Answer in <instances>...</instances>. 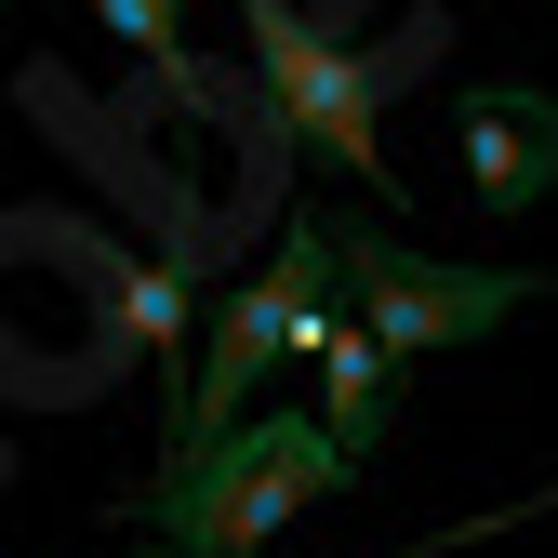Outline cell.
Listing matches in <instances>:
<instances>
[{
    "label": "cell",
    "instance_id": "52a82bcc",
    "mask_svg": "<svg viewBox=\"0 0 558 558\" xmlns=\"http://www.w3.org/2000/svg\"><path fill=\"white\" fill-rule=\"evenodd\" d=\"M81 14H94L107 40H133V66H147V81H160L173 107H214V94H227L214 66L186 53V0H81Z\"/></svg>",
    "mask_w": 558,
    "mask_h": 558
},
{
    "label": "cell",
    "instance_id": "6da1fadb",
    "mask_svg": "<svg viewBox=\"0 0 558 558\" xmlns=\"http://www.w3.org/2000/svg\"><path fill=\"white\" fill-rule=\"evenodd\" d=\"M332 478H360V465L332 452L319 412H266V399H253L214 452H186V465L147 478L133 532H160V558H266L279 532L332 493Z\"/></svg>",
    "mask_w": 558,
    "mask_h": 558
},
{
    "label": "cell",
    "instance_id": "9c48e42d",
    "mask_svg": "<svg viewBox=\"0 0 558 558\" xmlns=\"http://www.w3.org/2000/svg\"><path fill=\"white\" fill-rule=\"evenodd\" d=\"M120 558H160V545H120Z\"/></svg>",
    "mask_w": 558,
    "mask_h": 558
},
{
    "label": "cell",
    "instance_id": "5b68a950",
    "mask_svg": "<svg viewBox=\"0 0 558 558\" xmlns=\"http://www.w3.org/2000/svg\"><path fill=\"white\" fill-rule=\"evenodd\" d=\"M452 147H465L478 214H532V199L558 186V94L545 81H478V94H452Z\"/></svg>",
    "mask_w": 558,
    "mask_h": 558
},
{
    "label": "cell",
    "instance_id": "277c9868",
    "mask_svg": "<svg viewBox=\"0 0 558 558\" xmlns=\"http://www.w3.org/2000/svg\"><path fill=\"white\" fill-rule=\"evenodd\" d=\"M240 40H253V107L293 133V147H319V160H345L386 214H399V173H386V120H373V66L345 53V40H319L293 0H240Z\"/></svg>",
    "mask_w": 558,
    "mask_h": 558
},
{
    "label": "cell",
    "instance_id": "7a4b0ae2",
    "mask_svg": "<svg viewBox=\"0 0 558 558\" xmlns=\"http://www.w3.org/2000/svg\"><path fill=\"white\" fill-rule=\"evenodd\" d=\"M332 306H345V266H332V227H279L266 279L214 306V345H199V373H186V399H173V452H160V465L214 452V439L240 426V412L266 399V373H279V360H319V345L345 332Z\"/></svg>",
    "mask_w": 558,
    "mask_h": 558
},
{
    "label": "cell",
    "instance_id": "ba28073f",
    "mask_svg": "<svg viewBox=\"0 0 558 558\" xmlns=\"http://www.w3.org/2000/svg\"><path fill=\"white\" fill-rule=\"evenodd\" d=\"M120 319H133V345L173 373V399H186V319H199V293H186V240L147 253V266H120Z\"/></svg>",
    "mask_w": 558,
    "mask_h": 558
},
{
    "label": "cell",
    "instance_id": "3957f363",
    "mask_svg": "<svg viewBox=\"0 0 558 558\" xmlns=\"http://www.w3.org/2000/svg\"><path fill=\"white\" fill-rule=\"evenodd\" d=\"M332 266H345V319H360L386 360H439V345H493L545 279L532 266H439V253H412V240H386V227H360V240H332Z\"/></svg>",
    "mask_w": 558,
    "mask_h": 558
},
{
    "label": "cell",
    "instance_id": "8992f818",
    "mask_svg": "<svg viewBox=\"0 0 558 558\" xmlns=\"http://www.w3.org/2000/svg\"><path fill=\"white\" fill-rule=\"evenodd\" d=\"M386 399H399V360H386L360 319H345V332L319 345V426H332L345 465H373V452H386Z\"/></svg>",
    "mask_w": 558,
    "mask_h": 558
}]
</instances>
